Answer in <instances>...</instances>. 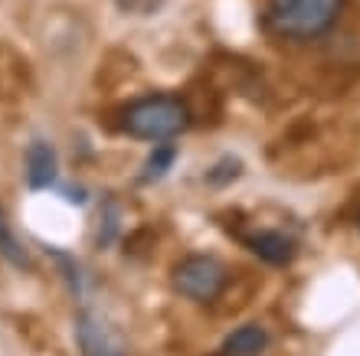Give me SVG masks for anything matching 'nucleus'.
Listing matches in <instances>:
<instances>
[{
  "label": "nucleus",
  "instance_id": "nucleus-1",
  "mask_svg": "<svg viewBox=\"0 0 360 356\" xmlns=\"http://www.w3.org/2000/svg\"><path fill=\"white\" fill-rule=\"evenodd\" d=\"M190 128V108L177 95H148L128 105L122 114V131L138 141H171Z\"/></svg>",
  "mask_w": 360,
  "mask_h": 356
},
{
  "label": "nucleus",
  "instance_id": "nucleus-2",
  "mask_svg": "<svg viewBox=\"0 0 360 356\" xmlns=\"http://www.w3.org/2000/svg\"><path fill=\"white\" fill-rule=\"evenodd\" d=\"M344 0H269L266 29L282 39H314L334 27Z\"/></svg>",
  "mask_w": 360,
  "mask_h": 356
},
{
  "label": "nucleus",
  "instance_id": "nucleus-3",
  "mask_svg": "<svg viewBox=\"0 0 360 356\" xmlns=\"http://www.w3.org/2000/svg\"><path fill=\"white\" fill-rule=\"evenodd\" d=\"M229 282L226 265L213 258V255H187L174 265L171 272V284L180 298L193 301V304H210L223 294Z\"/></svg>",
  "mask_w": 360,
  "mask_h": 356
},
{
  "label": "nucleus",
  "instance_id": "nucleus-4",
  "mask_svg": "<svg viewBox=\"0 0 360 356\" xmlns=\"http://www.w3.org/2000/svg\"><path fill=\"white\" fill-rule=\"evenodd\" d=\"M23 177L33 193L53 190L59 180V154L49 141H33L23 154Z\"/></svg>",
  "mask_w": 360,
  "mask_h": 356
},
{
  "label": "nucleus",
  "instance_id": "nucleus-5",
  "mask_svg": "<svg viewBox=\"0 0 360 356\" xmlns=\"http://www.w3.org/2000/svg\"><path fill=\"white\" fill-rule=\"evenodd\" d=\"M249 252L259 255L266 265H275V268H285V265L295 262V239L292 235L278 232V229H262V232H252L246 239Z\"/></svg>",
  "mask_w": 360,
  "mask_h": 356
},
{
  "label": "nucleus",
  "instance_id": "nucleus-6",
  "mask_svg": "<svg viewBox=\"0 0 360 356\" xmlns=\"http://www.w3.org/2000/svg\"><path fill=\"white\" fill-rule=\"evenodd\" d=\"M269 347V334L259 324H243L223 340V353L226 356H259Z\"/></svg>",
  "mask_w": 360,
  "mask_h": 356
},
{
  "label": "nucleus",
  "instance_id": "nucleus-7",
  "mask_svg": "<svg viewBox=\"0 0 360 356\" xmlns=\"http://www.w3.org/2000/svg\"><path fill=\"white\" fill-rule=\"evenodd\" d=\"M0 258L7 265H13V268H20V272H30V268H33V255H30L27 245L13 235L4 203H0Z\"/></svg>",
  "mask_w": 360,
  "mask_h": 356
},
{
  "label": "nucleus",
  "instance_id": "nucleus-8",
  "mask_svg": "<svg viewBox=\"0 0 360 356\" xmlns=\"http://www.w3.org/2000/svg\"><path fill=\"white\" fill-rule=\"evenodd\" d=\"M76 343L82 350V356H115L92 314H79L76 317Z\"/></svg>",
  "mask_w": 360,
  "mask_h": 356
},
{
  "label": "nucleus",
  "instance_id": "nucleus-9",
  "mask_svg": "<svg viewBox=\"0 0 360 356\" xmlns=\"http://www.w3.org/2000/svg\"><path fill=\"white\" fill-rule=\"evenodd\" d=\"M174 160H177V147H174V144L158 141V144H154V150H151V157L144 160L141 183H154V180H161L164 173L174 167Z\"/></svg>",
  "mask_w": 360,
  "mask_h": 356
},
{
  "label": "nucleus",
  "instance_id": "nucleus-10",
  "mask_svg": "<svg viewBox=\"0 0 360 356\" xmlns=\"http://www.w3.org/2000/svg\"><path fill=\"white\" fill-rule=\"evenodd\" d=\"M239 177H243V160L233 157V154H226V157L217 160V164L207 170V177L203 180H207L210 187H229V183L239 180Z\"/></svg>",
  "mask_w": 360,
  "mask_h": 356
},
{
  "label": "nucleus",
  "instance_id": "nucleus-11",
  "mask_svg": "<svg viewBox=\"0 0 360 356\" xmlns=\"http://www.w3.org/2000/svg\"><path fill=\"white\" fill-rule=\"evenodd\" d=\"M118 223H122V209L115 199H105V213H102V229H98V249H108L115 242V235H118Z\"/></svg>",
  "mask_w": 360,
  "mask_h": 356
},
{
  "label": "nucleus",
  "instance_id": "nucleus-12",
  "mask_svg": "<svg viewBox=\"0 0 360 356\" xmlns=\"http://www.w3.org/2000/svg\"><path fill=\"white\" fill-rule=\"evenodd\" d=\"M49 255H53V258H56V265L59 268H63V278H66L69 282V288L76 291H82V278H79V265H76V258H72V255H66V252H59V249H46Z\"/></svg>",
  "mask_w": 360,
  "mask_h": 356
},
{
  "label": "nucleus",
  "instance_id": "nucleus-13",
  "mask_svg": "<svg viewBox=\"0 0 360 356\" xmlns=\"http://www.w3.org/2000/svg\"><path fill=\"white\" fill-rule=\"evenodd\" d=\"M63 193H66L69 203H76V206H86V190H82V187H66Z\"/></svg>",
  "mask_w": 360,
  "mask_h": 356
},
{
  "label": "nucleus",
  "instance_id": "nucleus-14",
  "mask_svg": "<svg viewBox=\"0 0 360 356\" xmlns=\"http://www.w3.org/2000/svg\"><path fill=\"white\" fill-rule=\"evenodd\" d=\"M357 229H360V216H357Z\"/></svg>",
  "mask_w": 360,
  "mask_h": 356
},
{
  "label": "nucleus",
  "instance_id": "nucleus-15",
  "mask_svg": "<svg viewBox=\"0 0 360 356\" xmlns=\"http://www.w3.org/2000/svg\"><path fill=\"white\" fill-rule=\"evenodd\" d=\"M223 356H226V353H223Z\"/></svg>",
  "mask_w": 360,
  "mask_h": 356
}]
</instances>
